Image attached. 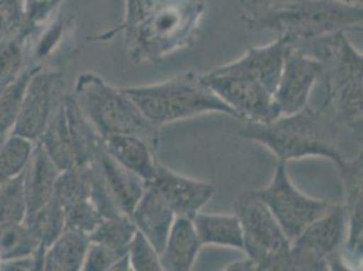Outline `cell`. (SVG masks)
Listing matches in <instances>:
<instances>
[{"instance_id": "cell-27", "label": "cell", "mask_w": 363, "mask_h": 271, "mask_svg": "<svg viewBox=\"0 0 363 271\" xmlns=\"http://www.w3.org/2000/svg\"><path fill=\"white\" fill-rule=\"evenodd\" d=\"M35 143L13 132L0 136V187L23 172Z\"/></svg>"}, {"instance_id": "cell-12", "label": "cell", "mask_w": 363, "mask_h": 271, "mask_svg": "<svg viewBox=\"0 0 363 271\" xmlns=\"http://www.w3.org/2000/svg\"><path fill=\"white\" fill-rule=\"evenodd\" d=\"M347 235V219L343 205L331 208L303 229L291 241L293 245L309 251L328 265V270H350L342 247Z\"/></svg>"}, {"instance_id": "cell-18", "label": "cell", "mask_w": 363, "mask_h": 271, "mask_svg": "<svg viewBox=\"0 0 363 271\" xmlns=\"http://www.w3.org/2000/svg\"><path fill=\"white\" fill-rule=\"evenodd\" d=\"M60 172L59 167L50 160L44 148L35 143L30 159L23 170L28 214L38 211L53 198Z\"/></svg>"}, {"instance_id": "cell-36", "label": "cell", "mask_w": 363, "mask_h": 271, "mask_svg": "<svg viewBox=\"0 0 363 271\" xmlns=\"http://www.w3.org/2000/svg\"><path fill=\"white\" fill-rule=\"evenodd\" d=\"M65 211V228L79 229L86 233H90L91 231L98 226L104 217L92 204L91 198L80 201L64 209Z\"/></svg>"}, {"instance_id": "cell-19", "label": "cell", "mask_w": 363, "mask_h": 271, "mask_svg": "<svg viewBox=\"0 0 363 271\" xmlns=\"http://www.w3.org/2000/svg\"><path fill=\"white\" fill-rule=\"evenodd\" d=\"M201 241L191 219L175 217L160 253L162 269L167 271H190L201 251Z\"/></svg>"}, {"instance_id": "cell-23", "label": "cell", "mask_w": 363, "mask_h": 271, "mask_svg": "<svg viewBox=\"0 0 363 271\" xmlns=\"http://www.w3.org/2000/svg\"><path fill=\"white\" fill-rule=\"evenodd\" d=\"M202 245H223L242 250V231L236 214H206L198 211L191 219Z\"/></svg>"}, {"instance_id": "cell-35", "label": "cell", "mask_w": 363, "mask_h": 271, "mask_svg": "<svg viewBox=\"0 0 363 271\" xmlns=\"http://www.w3.org/2000/svg\"><path fill=\"white\" fill-rule=\"evenodd\" d=\"M74 18H59L53 23H50L48 28L43 26L44 31L38 34V40L34 45V56L37 59H45L50 56L59 46L62 40L68 35V31L71 26V21Z\"/></svg>"}, {"instance_id": "cell-7", "label": "cell", "mask_w": 363, "mask_h": 271, "mask_svg": "<svg viewBox=\"0 0 363 271\" xmlns=\"http://www.w3.org/2000/svg\"><path fill=\"white\" fill-rule=\"evenodd\" d=\"M201 79L242 120L267 123L279 117L274 95L242 59L201 75Z\"/></svg>"}, {"instance_id": "cell-25", "label": "cell", "mask_w": 363, "mask_h": 271, "mask_svg": "<svg viewBox=\"0 0 363 271\" xmlns=\"http://www.w3.org/2000/svg\"><path fill=\"white\" fill-rule=\"evenodd\" d=\"M41 67H25L16 77L0 82V136L13 132L31 76Z\"/></svg>"}, {"instance_id": "cell-31", "label": "cell", "mask_w": 363, "mask_h": 271, "mask_svg": "<svg viewBox=\"0 0 363 271\" xmlns=\"http://www.w3.org/2000/svg\"><path fill=\"white\" fill-rule=\"evenodd\" d=\"M26 214L28 205L22 172L0 187V226L23 223Z\"/></svg>"}, {"instance_id": "cell-37", "label": "cell", "mask_w": 363, "mask_h": 271, "mask_svg": "<svg viewBox=\"0 0 363 271\" xmlns=\"http://www.w3.org/2000/svg\"><path fill=\"white\" fill-rule=\"evenodd\" d=\"M126 254L128 251H116L104 244L90 241L82 270L108 271L118 259H121L122 256Z\"/></svg>"}, {"instance_id": "cell-34", "label": "cell", "mask_w": 363, "mask_h": 271, "mask_svg": "<svg viewBox=\"0 0 363 271\" xmlns=\"http://www.w3.org/2000/svg\"><path fill=\"white\" fill-rule=\"evenodd\" d=\"M26 22L22 0H0V40L19 33L35 34Z\"/></svg>"}, {"instance_id": "cell-39", "label": "cell", "mask_w": 363, "mask_h": 271, "mask_svg": "<svg viewBox=\"0 0 363 271\" xmlns=\"http://www.w3.org/2000/svg\"><path fill=\"white\" fill-rule=\"evenodd\" d=\"M240 4L245 10V16H257L259 13L267 10L269 7H272L274 4L284 1V0H239Z\"/></svg>"}, {"instance_id": "cell-40", "label": "cell", "mask_w": 363, "mask_h": 271, "mask_svg": "<svg viewBox=\"0 0 363 271\" xmlns=\"http://www.w3.org/2000/svg\"><path fill=\"white\" fill-rule=\"evenodd\" d=\"M132 270L130 269V263H129V256L128 254L126 255L122 256L121 259H118L111 267H110V270L108 271H129Z\"/></svg>"}, {"instance_id": "cell-33", "label": "cell", "mask_w": 363, "mask_h": 271, "mask_svg": "<svg viewBox=\"0 0 363 271\" xmlns=\"http://www.w3.org/2000/svg\"><path fill=\"white\" fill-rule=\"evenodd\" d=\"M130 269L135 271H160V254L140 231H136L128 247Z\"/></svg>"}, {"instance_id": "cell-3", "label": "cell", "mask_w": 363, "mask_h": 271, "mask_svg": "<svg viewBox=\"0 0 363 271\" xmlns=\"http://www.w3.org/2000/svg\"><path fill=\"white\" fill-rule=\"evenodd\" d=\"M324 64L323 82L327 96L324 104L340 123L362 137L363 57L352 46L345 31L293 44Z\"/></svg>"}, {"instance_id": "cell-22", "label": "cell", "mask_w": 363, "mask_h": 271, "mask_svg": "<svg viewBox=\"0 0 363 271\" xmlns=\"http://www.w3.org/2000/svg\"><path fill=\"white\" fill-rule=\"evenodd\" d=\"M290 43L284 37H277V41L260 48H248L242 61L250 67L266 86V89L275 94L279 77L284 70V62L288 55Z\"/></svg>"}, {"instance_id": "cell-4", "label": "cell", "mask_w": 363, "mask_h": 271, "mask_svg": "<svg viewBox=\"0 0 363 271\" xmlns=\"http://www.w3.org/2000/svg\"><path fill=\"white\" fill-rule=\"evenodd\" d=\"M362 4L340 0H284L257 16H242L251 31H269L290 45L336 31H362Z\"/></svg>"}, {"instance_id": "cell-41", "label": "cell", "mask_w": 363, "mask_h": 271, "mask_svg": "<svg viewBox=\"0 0 363 271\" xmlns=\"http://www.w3.org/2000/svg\"><path fill=\"white\" fill-rule=\"evenodd\" d=\"M345 3H351V4H362V0H340Z\"/></svg>"}, {"instance_id": "cell-14", "label": "cell", "mask_w": 363, "mask_h": 271, "mask_svg": "<svg viewBox=\"0 0 363 271\" xmlns=\"http://www.w3.org/2000/svg\"><path fill=\"white\" fill-rule=\"evenodd\" d=\"M345 187V211L347 219V240L345 248L350 258L359 265L363 247V155L358 152L354 157L337 166Z\"/></svg>"}, {"instance_id": "cell-30", "label": "cell", "mask_w": 363, "mask_h": 271, "mask_svg": "<svg viewBox=\"0 0 363 271\" xmlns=\"http://www.w3.org/2000/svg\"><path fill=\"white\" fill-rule=\"evenodd\" d=\"M40 248L25 221L0 226V262L33 255Z\"/></svg>"}, {"instance_id": "cell-1", "label": "cell", "mask_w": 363, "mask_h": 271, "mask_svg": "<svg viewBox=\"0 0 363 271\" xmlns=\"http://www.w3.org/2000/svg\"><path fill=\"white\" fill-rule=\"evenodd\" d=\"M206 11L202 0H126L125 19L99 40L122 35L136 62H159L194 45Z\"/></svg>"}, {"instance_id": "cell-26", "label": "cell", "mask_w": 363, "mask_h": 271, "mask_svg": "<svg viewBox=\"0 0 363 271\" xmlns=\"http://www.w3.org/2000/svg\"><path fill=\"white\" fill-rule=\"evenodd\" d=\"M25 224L30 229L40 247L46 251L65 229V211L53 197L43 208L28 214Z\"/></svg>"}, {"instance_id": "cell-28", "label": "cell", "mask_w": 363, "mask_h": 271, "mask_svg": "<svg viewBox=\"0 0 363 271\" xmlns=\"http://www.w3.org/2000/svg\"><path fill=\"white\" fill-rule=\"evenodd\" d=\"M137 228L129 214H117L104 219L95 226L89 238L90 241L104 244L116 251H128L129 243L132 240Z\"/></svg>"}, {"instance_id": "cell-11", "label": "cell", "mask_w": 363, "mask_h": 271, "mask_svg": "<svg viewBox=\"0 0 363 271\" xmlns=\"http://www.w3.org/2000/svg\"><path fill=\"white\" fill-rule=\"evenodd\" d=\"M323 61L290 45L274 94V102L279 116L294 114L306 107L311 91L323 79Z\"/></svg>"}, {"instance_id": "cell-29", "label": "cell", "mask_w": 363, "mask_h": 271, "mask_svg": "<svg viewBox=\"0 0 363 271\" xmlns=\"http://www.w3.org/2000/svg\"><path fill=\"white\" fill-rule=\"evenodd\" d=\"M91 166H74L61 171L56 186L55 198L65 209L74 204L90 198Z\"/></svg>"}, {"instance_id": "cell-16", "label": "cell", "mask_w": 363, "mask_h": 271, "mask_svg": "<svg viewBox=\"0 0 363 271\" xmlns=\"http://www.w3.org/2000/svg\"><path fill=\"white\" fill-rule=\"evenodd\" d=\"M92 163L99 170L118 209L122 213L130 216L137 202L144 194L147 183L140 177H137L135 172H132L130 170L125 168L118 162H116L104 150V147H101Z\"/></svg>"}, {"instance_id": "cell-32", "label": "cell", "mask_w": 363, "mask_h": 271, "mask_svg": "<svg viewBox=\"0 0 363 271\" xmlns=\"http://www.w3.org/2000/svg\"><path fill=\"white\" fill-rule=\"evenodd\" d=\"M31 35L30 33H19L0 40V82L16 77L26 67V43Z\"/></svg>"}, {"instance_id": "cell-13", "label": "cell", "mask_w": 363, "mask_h": 271, "mask_svg": "<svg viewBox=\"0 0 363 271\" xmlns=\"http://www.w3.org/2000/svg\"><path fill=\"white\" fill-rule=\"evenodd\" d=\"M164 198L177 217L193 219L214 194V186L177 174L157 165L155 179L147 183Z\"/></svg>"}, {"instance_id": "cell-9", "label": "cell", "mask_w": 363, "mask_h": 271, "mask_svg": "<svg viewBox=\"0 0 363 271\" xmlns=\"http://www.w3.org/2000/svg\"><path fill=\"white\" fill-rule=\"evenodd\" d=\"M286 166L288 163L278 160L272 182L255 193L267 205L285 236L293 241L312 221L328 211L331 204L301 193L290 181Z\"/></svg>"}, {"instance_id": "cell-38", "label": "cell", "mask_w": 363, "mask_h": 271, "mask_svg": "<svg viewBox=\"0 0 363 271\" xmlns=\"http://www.w3.org/2000/svg\"><path fill=\"white\" fill-rule=\"evenodd\" d=\"M64 0H22L26 22L31 29L43 28Z\"/></svg>"}, {"instance_id": "cell-2", "label": "cell", "mask_w": 363, "mask_h": 271, "mask_svg": "<svg viewBox=\"0 0 363 271\" xmlns=\"http://www.w3.org/2000/svg\"><path fill=\"white\" fill-rule=\"evenodd\" d=\"M240 133L244 138L264 145L285 163L321 156L339 166L355 156L347 152L350 144H362V137L345 128L327 104L318 109L306 106L294 114L279 116L267 123L247 122Z\"/></svg>"}, {"instance_id": "cell-21", "label": "cell", "mask_w": 363, "mask_h": 271, "mask_svg": "<svg viewBox=\"0 0 363 271\" xmlns=\"http://www.w3.org/2000/svg\"><path fill=\"white\" fill-rule=\"evenodd\" d=\"M90 244L89 233L65 228L44 256V271H80Z\"/></svg>"}, {"instance_id": "cell-15", "label": "cell", "mask_w": 363, "mask_h": 271, "mask_svg": "<svg viewBox=\"0 0 363 271\" xmlns=\"http://www.w3.org/2000/svg\"><path fill=\"white\" fill-rule=\"evenodd\" d=\"M175 217V213L168 206L164 198L150 184L145 186L144 194L130 213V219L137 231L151 241L159 254L164 248L168 232Z\"/></svg>"}, {"instance_id": "cell-8", "label": "cell", "mask_w": 363, "mask_h": 271, "mask_svg": "<svg viewBox=\"0 0 363 271\" xmlns=\"http://www.w3.org/2000/svg\"><path fill=\"white\" fill-rule=\"evenodd\" d=\"M235 214L242 226V250L252 262L254 271H267L272 260L288 251L291 241L255 190L245 192L236 199Z\"/></svg>"}, {"instance_id": "cell-10", "label": "cell", "mask_w": 363, "mask_h": 271, "mask_svg": "<svg viewBox=\"0 0 363 271\" xmlns=\"http://www.w3.org/2000/svg\"><path fill=\"white\" fill-rule=\"evenodd\" d=\"M64 96L62 74L41 67L31 76L13 133L37 143Z\"/></svg>"}, {"instance_id": "cell-6", "label": "cell", "mask_w": 363, "mask_h": 271, "mask_svg": "<svg viewBox=\"0 0 363 271\" xmlns=\"http://www.w3.org/2000/svg\"><path fill=\"white\" fill-rule=\"evenodd\" d=\"M72 96L101 137L137 136L157 151L159 128L144 117L122 89L113 87L94 72H84L76 79Z\"/></svg>"}, {"instance_id": "cell-24", "label": "cell", "mask_w": 363, "mask_h": 271, "mask_svg": "<svg viewBox=\"0 0 363 271\" xmlns=\"http://www.w3.org/2000/svg\"><path fill=\"white\" fill-rule=\"evenodd\" d=\"M64 98L56 107V110L53 111L52 117L46 123L45 131L37 141L44 148L50 160L59 167L60 171L75 166L71 138H69L67 118H65Z\"/></svg>"}, {"instance_id": "cell-17", "label": "cell", "mask_w": 363, "mask_h": 271, "mask_svg": "<svg viewBox=\"0 0 363 271\" xmlns=\"http://www.w3.org/2000/svg\"><path fill=\"white\" fill-rule=\"evenodd\" d=\"M104 150L121 166L135 172L145 183L155 179L157 170L156 151L141 137L111 135L102 137Z\"/></svg>"}, {"instance_id": "cell-20", "label": "cell", "mask_w": 363, "mask_h": 271, "mask_svg": "<svg viewBox=\"0 0 363 271\" xmlns=\"http://www.w3.org/2000/svg\"><path fill=\"white\" fill-rule=\"evenodd\" d=\"M64 109L75 166L91 165L102 147V137L83 114L72 95H65Z\"/></svg>"}, {"instance_id": "cell-5", "label": "cell", "mask_w": 363, "mask_h": 271, "mask_svg": "<svg viewBox=\"0 0 363 271\" xmlns=\"http://www.w3.org/2000/svg\"><path fill=\"white\" fill-rule=\"evenodd\" d=\"M122 90L157 128L205 113H224L239 118L236 111L221 101L196 72H184L152 86Z\"/></svg>"}]
</instances>
